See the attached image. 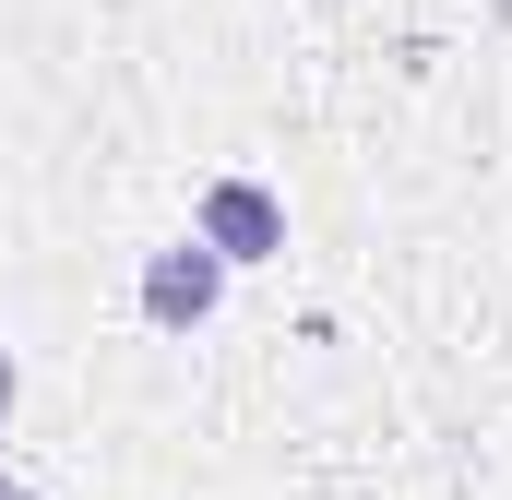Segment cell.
<instances>
[{"label":"cell","mask_w":512,"mask_h":500,"mask_svg":"<svg viewBox=\"0 0 512 500\" xmlns=\"http://www.w3.org/2000/svg\"><path fill=\"white\" fill-rule=\"evenodd\" d=\"M12 393H24V370H12V346H0V429H12Z\"/></svg>","instance_id":"3"},{"label":"cell","mask_w":512,"mask_h":500,"mask_svg":"<svg viewBox=\"0 0 512 500\" xmlns=\"http://www.w3.org/2000/svg\"><path fill=\"white\" fill-rule=\"evenodd\" d=\"M215 298H227V250L203 239V227H191V239H167L155 262H143V322H155V334H203V322H215Z\"/></svg>","instance_id":"1"},{"label":"cell","mask_w":512,"mask_h":500,"mask_svg":"<svg viewBox=\"0 0 512 500\" xmlns=\"http://www.w3.org/2000/svg\"><path fill=\"white\" fill-rule=\"evenodd\" d=\"M0 500H36V489H12V477H0Z\"/></svg>","instance_id":"4"},{"label":"cell","mask_w":512,"mask_h":500,"mask_svg":"<svg viewBox=\"0 0 512 500\" xmlns=\"http://www.w3.org/2000/svg\"><path fill=\"white\" fill-rule=\"evenodd\" d=\"M191 227H203V239L227 250V262H274V250H286V203H274L262 179H215Z\"/></svg>","instance_id":"2"}]
</instances>
